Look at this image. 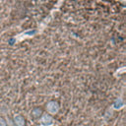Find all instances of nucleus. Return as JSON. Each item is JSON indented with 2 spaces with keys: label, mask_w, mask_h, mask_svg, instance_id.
Wrapping results in <instances>:
<instances>
[{
  "label": "nucleus",
  "mask_w": 126,
  "mask_h": 126,
  "mask_svg": "<svg viewBox=\"0 0 126 126\" xmlns=\"http://www.w3.org/2000/svg\"><path fill=\"white\" fill-rule=\"evenodd\" d=\"M123 107H124V101L122 98H117L112 104V108L115 110H120Z\"/></svg>",
  "instance_id": "obj_4"
},
{
  "label": "nucleus",
  "mask_w": 126,
  "mask_h": 126,
  "mask_svg": "<svg viewBox=\"0 0 126 126\" xmlns=\"http://www.w3.org/2000/svg\"><path fill=\"white\" fill-rule=\"evenodd\" d=\"M0 126H8L6 120L3 117H0Z\"/></svg>",
  "instance_id": "obj_6"
},
{
  "label": "nucleus",
  "mask_w": 126,
  "mask_h": 126,
  "mask_svg": "<svg viewBox=\"0 0 126 126\" xmlns=\"http://www.w3.org/2000/svg\"><path fill=\"white\" fill-rule=\"evenodd\" d=\"M13 122L15 126H26V119L24 118L23 115L17 113L14 114L13 116Z\"/></svg>",
  "instance_id": "obj_3"
},
{
  "label": "nucleus",
  "mask_w": 126,
  "mask_h": 126,
  "mask_svg": "<svg viewBox=\"0 0 126 126\" xmlns=\"http://www.w3.org/2000/svg\"><path fill=\"white\" fill-rule=\"evenodd\" d=\"M42 109L39 108V107H35L33 108V110H32V116L34 118V119H39V117L42 115Z\"/></svg>",
  "instance_id": "obj_5"
},
{
  "label": "nucleus",
  "mask_w": 126,
  "mask_h": 126,
  "mask_svg": "<svg viewBox=\"0 0 126 126\" xmlns=\"http://www.w3.org/2000/svg\"><path fill=\"white\" fill-rule=\"evenodd\" d=\"M59 108H60L59 103L57 101H55V100H51V101L47 102V104H46V113H48V114L53 116V115L58 113Z\"/></svg>",
  "instance_id": "obj_2"
},
{
  "label": "nucleus",
  "mask_w": 126,
  "mask_h": 126,
  "mask_svg": "<svg viewBox=\"0 0 126 126\" xmlns=\"http://www.w3.org/2000/svg\"><path fill=\"white\" fill-rule=\"evenodd\" d=\"M38 123L40 126H54L55 119L53 118L52 115L45 112V113H42V115L39 117Z\"/></svg>",
  "instance_id": "obj_1"
}]
</instances>
